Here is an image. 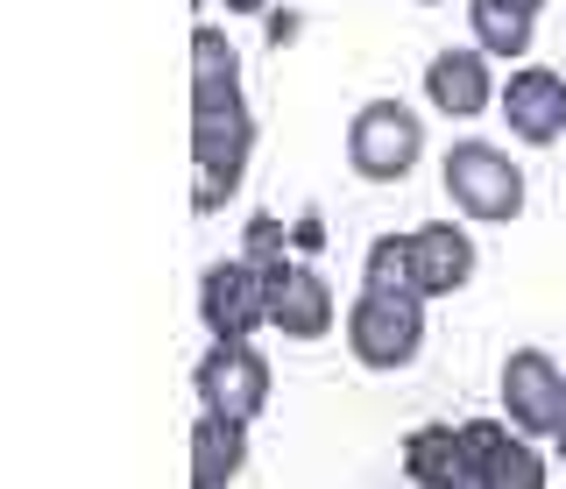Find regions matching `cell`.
Returning <instances> with one entry per match:
<instances>
[{"mask_svg": "<svg viewBox=\"0 0 566 489\" xmlns=\"http://www.w3.org/2000/svg\"><path fill=\"white\" fill-rule=\"evenodd\" d=\"M199 320L212 341H255V326H270V277L248 256H227L199 277Z\"/></svg>", "mask_w": 566, "mask_h": 489, "instance_id": "cell-7", "label": "cell"}, {"mask_svg": "<svg viewBox=\"0 0 566 489\" xmlns=\"http://www.w3.org/2000/svg\"><path fill=\"white\" fill-rule=\"evenodd\" d=\"M468 22H474V50H489V58H531L538 14L510 8V0H468Z\"/></svg>", "mask_w": 566, "mask_h": 489, "instance_id": "cell-16", "label": "cell"}, {"mask_svg": "<svg viewBox=\"0 0 566 489\" xmlns=\"http://www.w3.org/2000/svg\"><path fill=\"white\" fill-rule=\"evenodd\" d=\"M424 100H432V114H453V121L489 114V100H495L489 50H439L424 64Z\"/></svg>", "mask_w": 566, "mask_h": 489, "instance_id": "cell-12", "label": "cell"}, {"mask_svg": "<svg viewBox=\"0 0 566 489\" xmlns=\"http://www.w3.org/2000/svg\"><path fill=\"white\" fill-rule=\"evenodd\" d=\"M403 476L418 489H474V461H468V433L460 426H411L403 433Z\"/></svg>", "mask_w": 566, "mask_h": 489, "instance_id": "cell-13", "label": "cell"}, {"mask_svg": "<svg viewBox=\"0 0 566 489\" xmlns=\"http://www.w3.org/2000/svg\"><path fill=\"white\" fill-rule=\"evenodd\" d=\"M262 277H270V326L283 341H326L340 326V299L312 263L276 256V263H262Z\"/></svg>", "mask_w": 566, "mask_h": 489, "instance_id": "cell-9", "label": "cell"}, {"mask_svg": "<svg viewBox=\"0 0 566 489\" xmlns=\"http://www.w3.org/2000/svg\"><path fill=\"white\" fill-rule=\"evenodd\" d=\"M241 93V50L220 22L191 29V107H234Z\"/></svg>", "mask_w": 566, "mask_h": 489, "instance_id": "cell-15", "label": "cell"}, {"mask_svg": "<svg viewBox=\"0 0 566 489\" xmlns=\"http://www.w3.org/2000/svg\"><path fill=\"white\" fill-rule=\"evenodd\" d=\"M424 156V114H411L403 100H368L347 128V164L368 185H403Z\"/></svg>", "mask_w": 566, "mask_h": 489, "instance_id": "cell-5", "label": "cell"}, {"mask_svg": "<svg viewBox=\"0 0 566 489\" xmlns=\"http://www.w3.org/2000/svg\"><path fill=\"white\" fill-rule=\"evenodd\" d=\"M495 100H503V128L517 135L524 149H553L566 135V79L545 72V64H517Z\"/></svg>", "mask_w": 566, "mask_h": 489, "instance_id": "cell-11", "label": "cell"}, {"mask_svg": "<svg viewBox=\"0 0 566 489\" xmlns=\"http://www.w3.org/2000/svg\"><path fill=\"white\" fill-rule=\"evenodd\" d=\"M248 468V426L227 412H199L191 418V489H234Z\"/></svg>", "mask_w": 566, "mask_h": 489, "instance_id": "cell-14", "label": "cell"}, {"mask_svg": "<svg viewBox=\"0 0 566 489\" xmlns=\"http://www.w3.org/2000/svg\"><path fill=\"white\" fill-rule=\"evenodd\" d=\"M553 454H559V468H566V418H559V433H553Z\"/></svg>", "mask_w": 566, "mask_h": 489, "instance_id": "cell-19", "label": "cell"}, {"mask_svg": "<svg viewBox=\"0 0 566 489\" xmlns=\"http://www.w3.org/2000/svg\"><path fill=\"white\" fill-rule=\"evenodd\" d=\"M248 156H255V114L248 100L234 107H191V206L199 214H220L234 199V185L248 178Z\"/></svg>", "mask_w": 566, "mask_h": 489, "instance_id": "cell-4", "label": "cell"}, {"mask_svg": "<svg viewBox=\"0 0 566 489\" xmlns=\"http://www.w3.org/2000/svg\"><path fill=\"white\" fill-rule=\"evenodd\" d=\"M276 256H291V249H283V220L255 214V220H248V263H276Z\"/></svg>", "mask_w": 566, "mask_h": 489, "instance_id": "cell-17", "label": "cell"}, {"mask_svg": "<svg viewBox=\"0 0 566 489\" xmlns=\"http://www.w3.org/2000/svg\"><path fill=\"white\" fill-rule=\"evenodd\" d=\"M510 8H524V14H538V8H545V0H510Z\"/></svg>", "mask_w": 566, "mask_h": 489, "instance_id": "cell-20", "label": "cell"}, {"mask_svg": "<svg viewBox=\"0 0 566 489\" xmlns=\"http://www.w3.org/2000/svg\"><path fill=\"white\" fill-rule=\"evenodd\" d=\"M347 347H354V362L376 370V376L411 370L424 355V299L361 277V291H354V305H347Z\"/></svg>", "mask_w": 566, "mask_h": 489, "instance_id": "cell-2", "label": "cell"}, {"mask_svg": "<svg viewBox=\"0 0 566 489\" xmlns=\"http://www.w3.org/2000/svg\"><path fill=\"white\" fill-rule=\"evenodd\" d=\"M270 355L255 341H212L191 370V391H199V412H227L241 426H255L270 412Z\"/></svg>", "mask_w": 566, "mask_h": 489, "instance_id": "cell-6", "label": "cell"}, {"mask_svg": "<svg viewBox=\"0 0 566 489\" xmlns=\"http://www.w3.org/2000/svg\"><path fill=\"white\" fill-rule=\"evenodd\" d=\"M439 185H447V199L460 206V220H474V227H510L524 214L517 156H510L503 143H482V135H460V143L447 149Z\"/></svg>", "mask_w": 566, "mask_h": 489, "instance_id": "cell-3", "label": "cell"}, {"mask_svg": "<svg viewBox=\"0 0 566 489\" xmlns=\"http://www.w3.org/2000/svg\"><path fill=\"white\" fill-rule=\"evenodd\" d=\"M227 8H234V14H262V8H270V0H227Z\"/></svg>", "mask_w": 566, "mask_h": 489, "instance_id": "cell-18", "label": "cell"}, {"mask_svg": "<svg viewBox=\"0 0 566 489\" xmlns=\"http://www.w3.org/2000/svg\"><path fill=\"white\" fill-rule=\"evenodd\" d=\"M503 418L531 440H553L566 418V370L545 347H510L503 355Z\"/></svg>", "mask_w": 566, "mask_h": 489, "instance_id": "cell-8", "label": "cell"}, {"mask_svg": "<svg viewBox=\"0 0 566 489\" xmlns=\"http://www.w3.org/2000/svg\"><path fill=\"white\" fill-rule=\"evenodd\" d=\"M460 433H468L474 489H545V454L510 418H468Z\"/></svg>", "mask_w": 566, "mask_h": 489, "instance_id": "cell-10", "label": "cell"}, {"mask_svg": "<svg viewBox=\"0 0 566 489\" xmlns=\"http://www.w3.org/2000/svg\"><path fill=\"white\" fill-rule=\"evenodd\" d=\"M361 277L368 284L418 291L424 305L453 299V291H468V277H474V235L453 227V220H424V227H411V235H382L376 249H368Z\"/></svg>", "mask_w": 566, "mask_h": 489, "instance_id": "cell-1", "label": "cell"}]
</instances>
